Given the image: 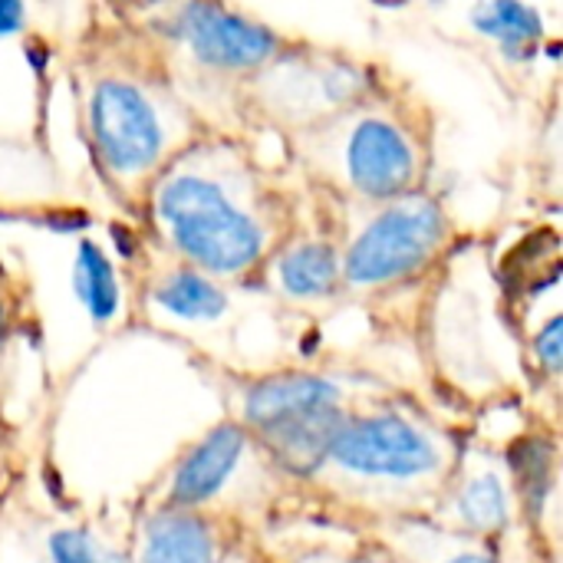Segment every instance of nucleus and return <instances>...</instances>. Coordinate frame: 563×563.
<instances>
[{"mask_svg": "<svg viewBox=\"0 0 563 563\" xmlns=\"http://www.w3.org/2000/svg\"><path fill=\"white\" fill-rule=\"evenodd\" d=\"M376 544L409 563H501L495 541H478L435 525L432 518L379 521Z\"/></svg>", "mask_w": 563, "mask_h": 563, "instance_id": "ddd939ff", "label": "nucleus"}, {"mask_svg": "<svg viewBox=\"0 0 563 563\" xmlns=\"http://www.w3.org/2000/svg\"><path fill=\"white\" fill-rule=\"evenodd\" d=\"M221 563H257V558H254V551H251L244 541H234V544L228 548V554H224V561Z\"/></svg>", "mask_w": 563, "mask_h": 563, "instance_id": "4be33fe9", "label": "nucleus"}, {"mask_svg": "<svg viewBox=\"0 0 563 563\" xmlns=\"http://www.w3.org/2000/svg\"><path fill=\"white\" fill-rule=\"evenodd\" d=\"M234 541L221 515L155 505L135 525L129 563H221Z\"/></svg>", "mask_w": 563, "mask_h": 563, "instance_id": "9b49d317", "label": "nucleus"}, {"mask_svg": "<svg viewBox=\"0 0 563 563\" xmlns=\"http://www.w3.org/2000/svg\"><path fill=\"white\" fill-rule=\"evenodd\" d=\"M356 208L366 214L340 244L343 290L402 287L422 277L452 241L449 211L426 188Z\"/></svg>", "mask_w": 563, "mask_h": 563, "instance_id": "0eeeda50", "label": "nucleus"}, {"mask_svg": "<svg viewBox=\"0 0 563 563\" xmlns=\"http://www.w3.org/2000/svg\"><path fill=\"white\" fill-rule=\"evenodd\" d=\"M155 33H162L195 69L234 79L238 86L277 59L290 43L264 20L224 3L165 7L155 20Z\"/></svg>", "mask_w": 563, "mask_h": 563, "instance_id": "6e6552de", "label": "nucleus"}, {"mask_svg": "<svg viewBox=\"0 0 563 563\" xmlns=\"http://www.w3.org/2000/svg\"><path fill=\"white\" fill-rule=\"evenodd\" d=\"M148 297L162 313L181 323H214L228 313L224 284L178 261L155 274Z\"/></svg>", "mask_w": 563, "mask_h": 563, "instance_id": "4468645a", "label": "nucleus"}, {"mask_svg": "<svg viewBox=\"0 0 563 563\" xmlns=\"http://www.w3.org/2000/svg\"><path fill=\"white\" fill-rule=\"evenodd\" d=\"M350 412V396L333 376L284 369L257 376L241 389L234 422L274 468L310 482Z\"/></svg>", "mask_w": 563, "mask_h": 563, "instance_id": "39448f33", "label": "nucleus"}, {"mask_svg": "<svg viewBox=\"0 0 563 563\" xmlns=\"http://www.w3.org/2000/svg\"><path fill=\"white\" fill-rule=\"evenodd\" d=\"M82 122L99 172L125 195H145L155 175L198 139L191 112L168 82L122 63L82 79Z\"/></svg>", "mask_w": 563, "mask_h": 563, "instance_id": "20e7f679", "label": "nucleus"}, {"mask_svg": "<svg viewBox=\"0 0 563 563\" xmlns=\"http://www.w3.org/2000/svg\"><path fill=\"white\" fill-rule=\"evenodd\" d=\"M353 563H409V561H402L399 554H393L389 548H383V544H373V548H366L360 558Z\"/></svg>", "mask_w": 563, "mask_h": 563, "instance_id": "412c9836", "label": "nucleus"}, {"mask_svg": "<svg viewBox=\"0 0 563 563\" xmlns=\"http://www.w3.org/2000/svg\"><path fill=\"white\" fill-rule=\"evenodd\" d=\"M429 518L449 531L478 541H498L515 518V495L505 459L482 445L459 449L449 485Z\"/></svg>", "mask_w": 563, "mask_h": 563, "instance_id": "1a4fd4ad", "label": "nucleus"}, {"mask_svg": "<svg viewBox=\"0 0 563 563\" xmlns=\"http://www.w3.org/2000/svg\"><path fill=\"white\" fill-rule=\"evenodd\" d=\"M261 274L271 284V290L290 303L333 300L343 290L340 244L323 234H313V238L290 234L271 254Z\"/></svg>", "mask_w": 563, "mask_h": 563, "instance_id": "f8f14e48", "label": "nucleus"}, {"mask_svg": "<svg viewBox=\"0 0 563 563\" xmlns=\"http://www.w3.org/2000/svg\"><path fill=\"white\" fill-rule=\"evenodd\" d=\"M26 26V7L20 0H0V36H13Z\"/></svg>", "mask_w": 563, "mask_h": 563, "instance_id": "aec40b11", "label": "nucleus"}, {"mask_svg": "<svg viewBox=\"0 0 563 563\" xmlns=\"http://www.w3.org/2000/svg\"><path fill=\"white\" fill-rule=\"evenodd\" d=\"M162 247L214 280L264 271L290 238V205L274 175L231 135H198L145 188Z\"/></svg>", "mask_w": 563, "mask_h": 563, "instance_id": "f257e3e1", "label": "nucleus"}, {"mask_svg": "<svg viewBox=\"0 0 563 563\" xmlns=\"http://www.w3.org/2000/svg\"><path fill=\"white\" fill-rule=\"evenodd\" d=\"M300 168L350 205H383L426 188L429 122L383 89L330 122L290 135Z\"/></svg>", "mask_w": 563, "mask_h": 563, "instance_id": "7ed1b4c3", "label": "nucleus"}, {"mask_svg": "<svg viewBox=\"0 0 563 563\" xmlns=\"http://www.w3.org/2000/svg\"><path fill=\"white\" fill-rule=\"evenodd\" d=\"M10 327H13V310H10V300L0 294V343L10 336Z\"/></svg>", "mask_w": 563, "mask_h": 563, "instance_id": "5701e85b", "label": "nucleus"}, {"mask_svg": "<svg viewBox=\"0 0 563 563\" xmlns=\"http://www.w3.org/2000/svg\"><path fill=\"white\" fill-rule=\"evenodd\" d=\"M257 445L238 422H218L201 439H195L165 478V495L158 505L198 515H218L221 498L238 482L241 468L251 462Z\"/></svg>", "mask_w": 563, "mask_h": 563, "instance_id": "9d476101", "label": "nucleus"}, {"mask_svg": "<svg viewBox=\"0 0 563 563\" xmlns=\"http://www.w3.org/2000/svg\"><path fill=\"white\" fill-rule=\"evenodd\" d=\"M73 294L92 327H109L122 310V287L112 257L89 238H79L73 257Z\"/></svg>", "mask_w": 563, "mask_h": 563, "instance_id": "f3484780", "label": "nucleus"}, {"mask_svg": "<svg viewBox=\"0 0 563 563\" xmlns=\"http://www.w3.org/2000/svg\"><path fill=\"white\" fill-rule=\"evenodd\" d=\"M49 563H129V551L106 541L96 528L69 525L46 538Z\"/></svg>", "mask_w": 563, "mask_h": 563, "instance_id": "a211bd4d", "label": "nucleus"}, {"mask_svg": "<svg viewBox=\"0 0 563 563\" xmlns=\"http://www.w3.org/2000/svg\"><path fill=\"white\" fill-rule=\"evenodd\" d=\"M379 69L353 53L287 43L261 73L241 82V102L277 132L300 135L383 92Z\"/></svg>", "mask_w": 563, "mask_h": 563, "instance_id": "423d86ee", "label": "nucleus"}, {"mask_svg": "<svg viewBox=\"0 0 563 563\" xmlns=\"http://www.w3.org/2000/svg\"><path fill=\"white\" fill-rule=\"evenodd\" d=\"M501 459H505L515 505L534 525H541L544 508L551 505L558 485V442L544 432H531L515 439Z\"/></svg>", "mask_w": 563, "mask_h": 563, "instance_id": "2eb2a0df", "label": "nucleus"}, {"mask_svg": "<svg viewBox=\"0 0 563 563\" xmlns=\"http://www.w3.org/2000/svg\"><path fill=\"white\" fill-rule=\"evenodd\" d=\"M472 26L482 36L495 40L498 49L515 63L534 59L548 36L544 13L538 7H528L518 0H495V3L472 7Z\"/></svg>", "mask_w": 563, "mask_h": 563, "instance_id": "dca6fc26", "label": "nucleus"}, {"mask_svg": "<svg viewBox=\"0 0 563 563\" xmlns=\"http://www.w3.org/2000/svg\"><path fill=\"white\" fill-rule=\"evenodd\" d=\"M531 353H534V363L548 373V376H558L563 363V317L561 313H551L548 323L534 333L531 340Z\"/></svg>", "mask_w": 563, "mask_h": 563, "instance_id": "6ab92c4d", "label": "nucleus"}, {"mask_svg": "<svg viewBox=\"0 0 563 563\" xmlns=\"http://www.w3.org/2000/svg\"><path fill=\"white\" fill-rule=\"evenodd\" d=\"M455 459V435L419 412L402 406L353 409L310 482L379 515V521L429 518L449 485Z\"/></svg>", "mask_w": 563, "mask_h": 563, "instance_id": "f03ea898", "label": "nucleus"}]
</instances>
